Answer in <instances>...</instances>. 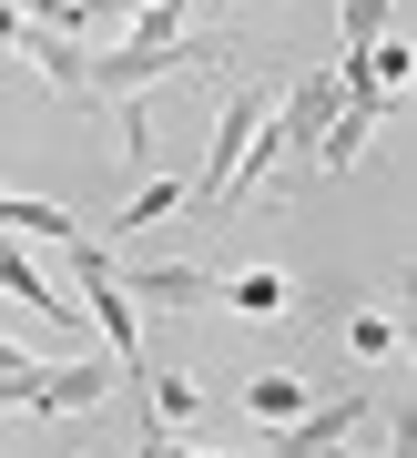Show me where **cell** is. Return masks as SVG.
<instances>
[{
  "label": "cell",
  "mask_w": 417,
  "mask_h": 458,
  "mask_svg": "<svg viewBox=\"0 0 417 458\" xmlns=\"http://www.w3.org/2000/svg\"><path fill=\"white\" fill-rule=\"evenodd\" d=\"M62 265H72V306H81V327H92V346L113 357V377L123 387H143V306L123 295V265H113V245L102 234H81V245H62Z\"/></svg>",
  "instance_id": "obj_1"
},
{
  "label": "cell",
  "mask_w": 417,
  "mask_h": 458,
  "mask_svg": "<svg viewBox=\"0 0 417 458\" xmlns=\"http://www.w3.org/2000/svg\"><path fill=\"white\" fill-rule=\"evenodd\" d=\"M255 132H265V82L255 72H225V102H214V132H204V174L183 183V214H225V183H234Z\"/></svg>",
  "instance_id": "obj_2"
},
{
  "label": "cell",
  "mask_w": 417,
  "mask_h": 458,
  "mask_svg": "<svg viewBox=\"0 0 417 458\" xmlns=\"http://www.w3.org/2000/svg\"><path fill=\"white\" fill-rule=\"evenodd\" d=\"M367 408H377V387H346V397H326V408H305L295 428H275V438H265V458H316V448H346Z\"/></svg>",
  "instance_id": "obj_3"
},
{
  "label": "cell",
  "mask_w": 417,
  "mask_h": 458,
  "mask_svg": "<svg viewBox=\"0 0 417 458\" xmlns=\"http://www.w3.org/2000/svg\"><path fill=\"white\" fill-rule=\"evenodd\" d=\"M132 306H214L225 276H204V265H143V276H123Z\"/></svg>",
  "instance_id": "obj_4"
},
{
  "label": "cell",
  "mask_w": 417,
  "mask_h": 458,
  "mask_svg": "<svg viewBox=\"0 0 417 458\" xmlns=\"http://www.w3.org/2000/svg\"><path fill=\"white\" fill-rule=\"evenodd\" d=\"M0 234H21V245H81V214L41 204V194H0Z\"/></svg>",
  "instance_id": "obj_5"
},
{
  "label": "cell",
  "mask_w": 417,
  "mask_h": 458,
  "mask_svg": "<svg viewBox=\"0 0 417 458\" xmlns=\"http://www.w3.org/2000/svg\"><path fill=\"white\" fill-rule=\"evenodd\" d=\"M244 408H255L265 428H295L305 408H316V377H295V367H265V377H244Z\"/></svg>",
  "instance_id": "obj_6"
},
{
  "label": "cell",
  "mask_w": 417,
  "mask_h": 458,
  "mask_svg": "<svg viewBox=\"0 0 417 458\" xmlns=\"http://www.w3.org/2000/svg\"><path fill=\"white\" fill-rule=\"evenodd\" d=\"M214 306H234V316H285L295 285L275 276V265H244V276H225V295H214Z\"/></svg>",
  "instance_id": "obj_7"
},
{
  "label": "cell",
  "mask_w": 417,
  "mask_h": 458,
  "mask_svg": "<svg viewBox=\"0 0 417 458\" xmlns=\"http://www.w3.org/2000/svg\"><path fill=\"white\" fill-rule=\"evenodd\" d=\"M346 357L356 367H387V357H397V316H387V306H356L346 316Z\"/></svg>",
  "instance_id": "obj_8"
},
{
  "label": "cell",
  "mask_w": 417,
  "mask_h": 458,
  "mask_svg": "<svg viewBox=\"0 0 417 458\" xmlns=\"http://www.w3.org/2000/svg\"><path fill=\"white\" fill-rule=\"evenodd\" d=\"M21 51L41 62V82H51V92H81V62H92V51H72L62 31H21Z\"/></svg>",
  "instance_id": "obj_9"
},
{
  "label": "cell",
  "mask_w": 417,
  "mask_h": 458,
  "mask_svg": "<svg viewBox=\"0 0 417 458\" xmlns=\"http://www.w3.org/2000/svg\"><path fill=\"white\" fill-rule=\"evenodd\" d=\"M387 11H397V0H346V21H336V51H377V41H387ZM336 51H326V62H336Z\"/></svg>",
  "instance_id": "obj_10"
},
{
  "label": "cell",
  "mask_w": 417,
  "mask_h": 458,
  "mask_svg": "<svg viewBox=\"0 0 417 458\" xmlns=\"http://www.w3.org/2000/svg\"><path fill=\"white\" fill-rule=\"evenodd\" d=\"M113 11H132V0H41V31H92V21H113Z\"/></svg>",
  "instance_id": "obj_11"
},
{
  "label": "cell",
  "mask_w": 417,
  "mask_h": 458,
  "mask_svg": "<svg viewBox=\"0 0 417 458\" xmlns=\"http://www.w3.org/2000/svg\"><path fill=\"white\" fill-rule=\"evenodd\" d=\"M163 214H183V183L163 174V183H132V204H123V234L132 225H163Z\"/></svg>",
  "instance_id": "obj_12"
},
{
  "label": "cell",
  "mask_w": 417,
  "mask_h": 458,
  "mask_svg": "<svg viewBox=\"0 0 417 458\" xmlns=\"http://www.w3.org/2000/svg\"><path fill=\"white\" fill-rule=\"evenodd\" d=\"M143 458H204V448H183L174 428H153V418H143Z\"/></svg>",
  "instance_id": "obj_13"
},
{
  "label": "cell",
  "mask_w": 417,
  "mask_h": 458,
  "mask_svg": "<svg viewBox=\"0 0 417 458\" xmlns=\"http://www.w3.org/2000/svg\"><path fill=\"white\" fill-rule=\"evenodd\" d=\"M0 51H21V11H11V0H0Z\"/></svg>",
  "instance_id": "obj_14"
},
{
  "label": "cell",
  "mask_w": 417,
  "mask_h": 458,
  "mask_svg": "<svg viewBox=\"0 0 417 458\" xmlns=\"http://www.w3.org/2000/svg\"><path fill=\"white\" fill-rule=\"evenodd\" d=\"M316 458H407V448H316Z\"/></svg>",
  "instance_id": "obj_15"
}]
</instances>
